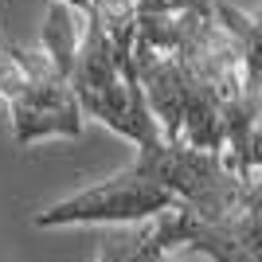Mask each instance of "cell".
Returning a JSON list of instances; mask_svg holds the SVG:
<instances>
[{"label":"cell","mask_w":262,"mask_h":262,"mask_svg":"<svg viewBox=\"0 0 262 262\" xmlns=\"http://www.w3.org/2000/svg\"><path fill=\"white\" fill-rule=\"evenodd\" d=\"M254 20H258V24H262V8H258V12H254Z\"/></svg>","instance_id":"obj_7"},{"label":"cell","mask_w":262,"mask_h":262,"mask_svg":"<svg viewBox=\"0 0 262 262\" xmlns=\"http://www.w3.org/2000/svg\"><path fill=\"white\" fill-rule=\"evenodd\" d=\"M0 102L12 110L16 145L82 133V110L71 82L51 71L43 47H0Z\"/></svg>","instance_id":"obj_1"},{"label":"cell","mask_w":262,"mask_h":262,"mask_svg":"<svg viewBox=\"0 0 262 262\" xmlns=\"http://www.w3.org/2000/svg\"><path fill=\"white\" fill-rule=\"evenodd\" d=\"M184 208L176 196L161 188L133 180L129 172H118L94 188H82L75 196L59 200L51 208L35 211L32 227H86V223H145L157 219L161 211Z\"/></svg>","instance_id":"obj_2"},{"label":"cell","mask_w":262,"mask_h":262,"mask_svg":"<svg viewBox=\"0 0 262 262\" xmlns=\"http://www.w3.org/2000/svg\"><path fill=\"white\" fill-rule=\"evenodd\" d=\"M82 24L86 16L75 12L71 4L63 0H55L51 12H47V24H43V55L51 59V71L59 78H71V67H75V51H78V39H82Z\"/></svg>","instance_id":"obj_5"},{"label":"cell","mask_w":262,"mask_h":262,"mask_svg":"<svg viewBox=\"0 0 262 262\" xmlns=\"http://www.w3.org/2000/svg\"><path fill=\"white\" fill-rule=\"evenodd\" d=\"M106 4H129V8H137L141 0H90V8H106Z\"/></svg>","instance_id":"obj_6"},{"label":"cell","mask_w":262,"mask_h":262,"mask_svg":"<svg viewBox=\"0 0 262 262\" xmlns=\"http://www.w3.org/2000/svg\"><path fill=\"white\" fill-rule=\"evenodd\" d=\"M0 47H4V43H0Z\"/></svg>","instance_id":"obj_8"},{"label":"cell","mask_w":262,"mask_h":262,"mask_svg":"<svg viewBox=\"0 0 262 262\" xmlns=\"http://www.w3.org/2000/svg\"><path fill=\"white\" fill-rule=\"evenodd\" d=\"M188 208H172L157 219H145L133 231H114L102 243L98 262H168V251L188 243Z\"/></svg>","instance_id":"obj_4"},{"label":"cell","mask_w":262,"mask_h":262,"mask_svg":"<svg viewBox=\"0 0 262 262\" xmlns=\"http://www.w3.org/2000/svg\"><path fill=\"white\" fill-rule=\"evenodd\" d=\"M215 227L211 262H262V133L251 145V172L243 176L239 200Z\"/></svg>","instance_id":"obj_3"}]
</instances>
